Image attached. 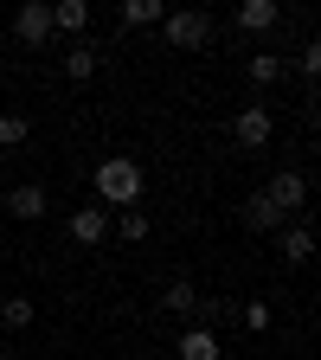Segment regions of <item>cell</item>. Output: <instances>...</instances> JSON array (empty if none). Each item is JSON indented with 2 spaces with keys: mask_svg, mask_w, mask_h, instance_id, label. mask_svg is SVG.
Wrapping results in <instances>:
<instances>
[{
  "mask_svg": "<svg viewBox=\"0 0 321 360\" xmlns=\"http://www.w3.org/2000/svg\"><path fill=\"white\" fill-rule=\"evenodd\" d=\"M142 187H148V174H142V161H129V155H110V161H97V200L103 206H135L142 200Z\"/></svg>",
  "mask_w": 321,
  "mask_h": 360,
  "instance_id": "obj_1",
  "label": "cell"
},
{
  "mask_svg": "<svg viewBox=\"0 0 321 360\" xmlns=\"http://www.w3.org/2000/svg\"><path fill=\"white\" fill-rule=\"evenodd\" d=\"M161 32H167V45H173V52H199V45L212 39V20L187 7V13H167V20H161Z\"/></svg>",
  "mask_w": 321,
  "mask_h": 360,
  "instance_id": "obj_2",
  "label": "cell"
},
{
  "mask_svg": "<svg viewBox=\"0 0 321 360\" xmlns=\"http://www.w3.org/2000/svg\"><path fill=\"white\" fill-rule=\"evenodd\" d=\"M263 200H270V206H277V212L289 219V212H302V200H308V180H302L296 167H283V174L263 187Z\"/></svg>",
  "mask_w": 321,
  "mask_h": 360,
  "instance_id": "obj_3",
  "label": "cell"
},
{
  "mask_svg": "<svg viewBox=\"0 0 321 360\" xmlns=\"http://www.w3.org/2000/svg\"><path fill=\"white\" fill-rule=\"evenodd\" d=\"M232 142H238V148H263V142H270V110H257V103L238 110V116H232Z\"/></svg>",
  "mask_w": 321,
  "mask_h": 360,
  "instance_id": "obj_4",
  "label": "cell"
},
{
  "mask_svg": "<svg viewBox=\"0 0 321 360\" xmlns=\"http://www.w3.org/2000/svg\"><path fill=\"white\" fill-rule=\"evenodd\" d=\"M13 32H20L26 45H45V39H52V7H39V0H26V7L13 13Z\"/></svg>",
  "mask_w": 321,
  "mask_h": 360,
  "instance_id": "obj_5",
  "label": "cell"
},
{
  "mask_svg": "<svg viewBox=\"0 0 321 360\" xmlns=\"http://www.w3.org/2000/svg\"><path fill=\"white\" fill-rule=\"evenodd\" d=\"M71 238H77V245H103V238H110V212H103V206H77V212H71Z\"/></svg>",
  "mask_w": 321,
  "mask_h": 360,
  "instance_id": "obj_6",
  "label": "cell"
},
{
  "mask_svg": "<svg viewBox=\"0 0 321 360\" xmlns=\"http://www.w3.org/2000/svg\"><path fill=\"white\" fill-rule=\"evenodd\" d=\"M45 206H52V200H45L39 180H26V187H13V193H7V212H13V219H26V225H32V219H45Z\"/></svg>",
  "mask_w": 321,
  "mask_h": 360,
  "instance_id": "obj_7",
  "label": "cell"
},
{
  "mask_svg": "<svg viewBox=\"0 0 321 360\" xmlns=\"http://www.w3.org/2000/svg\"><path fill=\"white\" fill-rule=\"evenodd\" d=\"M277 20H283L277 0H244V7H238V26H244V32H270Z\"/></svg>",
  "mask_w": 321,
  "mask_h": 360,
  "instance_id": "obj_8",
  "label": "cell"
},
{
  "mask_svg": "<svg viewBox=\"0 0 321 360\" xmlns=\"http://www.w3.org/2000/svg\"><path fill=\"white\" fill-rule=\"evenodd\" d=\"M180 360H225L218 354V335L212 328H187V335H180Z\"/></svg>",
  "mask_w": 321,
  "mask_h": 360,
  "instance_id": "obj_9",
  "label": "cell"
},
{
  "mask_svg": "<svg viewBox=\"0 0 321 360\" xmlns=\"http://www.w3.org/2000/svg\"><path fill=\"white\" fill-rule=\"evenodd\" d=\"M244 225H251V232H283V212L270 206L263 193H251V200H244Z\"/></svg>",
  "mask_w": 321,
  "mask_h": 360,
  "instance_id": "obj_10",
  "label": "cell"
},
{
  "mask_svg": "<svg viewBox=\"0 0 321 360\" xmlns=\"http://www.w3.org/2000/svg\"><path fill=\"white\" fill-rule=\"evenodd\" d=\"M122 26H161L167 20V7H161V0H122V13H116Z\"/></svg>",
  "mask_w": 321,
  "mask_h": 360,
  "instance_id": "obj_11",
  "label": "cell"
},
{
  "mask_svg": "<svg viewBox=\"0 0 321 360\" xmlns=\"http://www.w3.org/2000/svg\"><path fill=\"white\" fill-rule=\"evenodd\" d=\"M315 257V232H308V225H289V232H283V264H308Z\"/></svg>",
  "mask_w": 321,
  "mask_h": 360,
  "instance_id": "obj_12",
  "label": "cell"
},
{
  "mask_svg": "<svg viewBox=\"0 0 321 360\" xmlns=\"http://www.w3.org/2000/svg\"><path fill=\"white\" fill-rule=\"evenodd\" d=\"M161 309H173V315H193V309H199V290H193L187 277H180V283H167V290H161Z\"/></svg>",
  "mask_w": 321,
  "mask_h": 360,
  "instance_id": "obj_13",
  "label": "cell"
},
{
  "mask_svg": "<svg viewBox=\"0 0 321 360\" xmlns=\"http://www.w3.org/2000/svg\"><path fill=\"white\" fill-rule=\"evenodd\" d=\"M52 26L84 32V26H90V0H58V7H52Z\"/></svg>",
  "mask_w": 321,
  "mask_h": 360,
  "instance_id": "obj_14",
  "label": "cell"
},
{
  "mask_svg": "<svg viewBox=\"0 0 321 360\" xmlns=\"http://www.w3.org/2000/svg\"><path fill=\"white\" fill-rule=\"evenodd\" d=\"M65 77H71V84L97 77V52H84V45H77V52H65Z\"/></svg>",
  "mask_w": 321,
  "mask_h": 360,
  "instance_id": "obj_15",
  "label": "cell"
},
{
  "mask_svg": "<svg viewBox=\"0 0 321 360\" xmlns=\"http://www.w3.org/2000/svg\"><path fill=\"white\" fill-rule=\"evenodd\" d=\"M26 135H32V122H26V116H13V110L0 116V148H20Z\"/></svg>",
  "mask_w": 321,
  "mask_h": 360,
  "instance_id": "obj_16",
  "label": "cell"
},
{
  "mask_svg": "<svg viewBox=\"0 0 321 360\" xmlns=\"http://www.w3.org/2000/svg\"><path fill=\"white\" fill-rule=\"evenodd\" d=\"M116 232H122L129 245H142V238H148V212H135V206H129V212L116 219Z\"/></svg>",
  "mask_w": 321,
  "mask_h": 360,
  "instance_id": "obj_17",
  "label": "cell"
},
{
  "mask_svg": "<svg viewBox=\"0 0 321 360\" xmlns=\"http://www.w3.org/2000/svg\"><path fill=\"white\" fill-rule=\"evenodd\" d=\"M0 322H7V328H26L32 322V302L26 296H7V302H0Z\"/></svg>",
  "mask_w": 321,
  "mask_h": 360,
  "instance_id": "obj_18",
  "label": "cell"
},
{
  "mask_svg": "<svg viewBox=\"0 0 321 360\" xmlns=\"http://www.w3.org/2000/svg\"><path fill=\"white\" fill-rule=\"evenodd\" d=\"M251 77H257V84H277V77H283V58H277V52H257V58H251Z\"/></svg>",
  "mask_w": 321,
  "mask_h": 360,
  "instance_id": "obj_19",
  "label": "cell"
},
{
  "mask_svg": "<svg viewBox=\"0 0 321 360\" xmlns=\"http://www.w3.org/2000/svg\"><path fill=\"white\" fill-rule=\"evenodd\" d=\"M244 328H270V302H244Z\"/></svg>",
  "mask_w": 321,
  "mask_h": 360,
  "instance_id": "obj_20",
  "label": "cell"
},
{
  "mask_svg": "<svg viewBox=\"0 0 321 360\" xmlns=\"http://www.w3.org/2000/svg\"><path fill=\"white\" fill-rule=\"evenodd\" d=\"M0 360H13V354H0Z\"/></svg>",
  "mask_w": 321,
  "mask_h": 360,
  "instance_id": "obj_21",
  "label": "cell"
}]
</instances>
